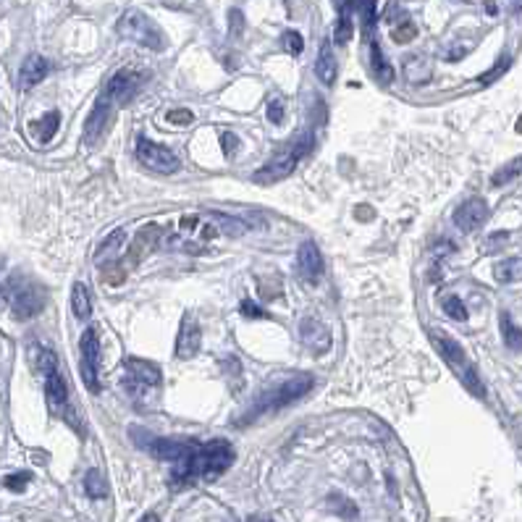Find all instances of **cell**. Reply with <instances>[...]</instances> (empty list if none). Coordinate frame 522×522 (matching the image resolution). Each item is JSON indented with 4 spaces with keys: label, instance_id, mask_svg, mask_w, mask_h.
<instances>
[{
    "label": "cell",
    "instance_id": "1",
    "mask_svg": "<svg viewBox=\"0 0 522 522\" xmlns=\"http://www.w3.org/2000/svg\"><path fill=\"white\" fill-rule=\"evenodd\" d=\"M234 462V449L229 441L215 439V441H189L187 454L173 462L171 478L176 486H187L192 481H215L220 473H226L229 465Z\"/></svg>",
    "mask_w": 522,
    "mask_h": 522
},
{
    "label": "cell",
    "instance_id": "2",
    "mask_svg": "<svg viewBox=\"0 0 522 522\" xmlns=\"http://www.w3.org/2000/svg\"><path fill=\"white\" fill-rule=\"evenodd\" d=\"M312 384H315L312 376H304V373L302 376L286 378V381H281L278 386H273L268 392H262L252 407L239 417V425H250V423H255V420H260V417L270 415V412H276V409L286 407V404H292V401L302 399L304 394L312 389Z\"/></svg>",
    "mask_w": 522,
    "mask_h": 522
},
{
    "label": "cell",
    "instance_id": "3",
    "mask_svg": "<svg viewBox=\"0 0 522 522\" xmlns=\"http://www.w3.org/2000/svg\"><path fill=\"white\" fill-rule=\"evenodd\" d=\"M428 336H431V344L436 347V352H439L441 357H444V362L449 365L451 373L462 381V386H465L470 394H475L478 399H483V396H486L483 381H481V376H478L475 365L470 362V357L465 354V349L457 344V339H451L446 331H439V328H433Z\"/></svg>",
    "mask_w": 522,
    "mask_h": 522
},
{
    "label": "cell",
    "instance_id": "4",
    "mask_svg": "<svg viewBox=\"0 0 522 522\" xmlns=\"http://www.w3.org/2000/svg\"><path fill=\"white\" fill-rule=\"evenodd\" d=\"M116 32L121 34L123 40L139 45V48H147V50L165 48V34L160 32V26L137 9L123 11L121 19H118V24H116Z\"/></svg>",
    "mask_w": 522,
    "mask_h": 522
},
{
    "label": "cell",
    "instance_id": "5",
    "mask_svg": "<svg viewBox=\"0 0 522 522\" xmlns=\"http://www.w3.org/2000/svg\"><path fill=\"white\" fill-rule=\"evenodd\" d=\"M220 234V229L213 223L208 215H197V213H187L176 220V231H171L165 237V245L181 247V250H195V247L210 242Z\"/></svg>",
    "mask_w": 522,
    "mask_h": 522
},
{
    "label": "cell",
    "instance_id": "6",
    "mask_svg": "<svg viewBox=\"0 0 522 522\" xmlns=\"http://www.w3.org/2000/svg\"><path fill=\"white\" fill-rule=\"evenodd\" d=\"M137 160L145 168H150V171L155 173H176L181 168V160L179 155L173 153L171 147L165 145H158V142H153V139L147 137H139L137 139Z\"/></svg>",
    "mask_w": 522,
    "mask_h": 522
},
{
    "label": "cell",
    "instance_id": "7",
    "mask_svg": "<svg viewBox=\"0 0 522 522\" xmlns=\"http://www.w3.org/2000/svg\"><path fill=\"white\" fill-rule=\"evenodd\" d=\"M79 370L87 392H100V339L95 328H87L79 342Z\"/></svg>",
    "mask_w": 522,
    "mask_h": 522
},
{
    "label": "cell",
    "instance_id": "8",
    "mask_svg": "<svg viewBox=\"0 0 522 522\" xmlns=\"http://www.w3.org/2000/svg\"><path fill=\"white\" fill-rule=\"evenodd\" d=\"M142 82H145V73H139L137 68H121V71H116L113 76L108 79L103 95H106L113 106H123V103H129V100L137 95Z\"/></svg>",
    "mask_w": 522,
    "mask_h": 522
},
{
    "label": "cell",
    "instance_id": "9",
    "mask_svg": "<svg viewBox=\"0 0 522 522\" xmlns=\"http://www.w3.org/2000/svg\"><path fill=\"white\" fill-rule=\"evenodd\" d=\"M300 163V158H297V153L292 150V145H286L278 155H273L268 160V163L262 165L260 171L255 173V181L257 184H276V181L286 179L289 173L294 171V165Z\"/></svg>",
    "mask_w": 522,
    "mask_h": 522
},
{
    "label": "cell",
    "instance_id": "10",
    "mask_svg": "<svg viewBox=\"0 0 522 522\" xmlns=\"http://www.w3.org/2000/svg\"><path fill=\"white\" fill-rule=\"evenodd\" d=\"M451 220H454V226H457L459 231H465V234H470V231H478L483 223L488 220V205H486V200H481V197L465 200V203H462L457 210H454Z\"/></svg>",
    "mask_w": 522,
    "mask_h": 522
},
{
    "label": "cell",
    "instance_id": "11",
    "mask_svg": "<svg viewBox=\"0 0 522 522\" xmlns=\"http://www.w3.org/2000/svg\"><path fill=\"white\" fill-rule=\"evenodd\" d=\"M111 111H113V103L100 92V98L95 100V108H92V113L87 116V123H84V145L92 147L98 145L100 137L106 134L108 129V121H111Z\"/></svg>",
    "mask_w": 522,
    "mask_h": 522
},
{
    "label": "cell",
    "instance_id": "12",
    "mask_svg": "<svg viewBox=\"0 0 522 522\" xmlns=\"http://www.w3.org/2000/svg\"><path fill=\"white\" fill-rule=\"evenodd\" d=\"M300 336H302L304 347L312 352V354H326L334 344V336H331V328L318 318H304L302 326H300Z\"/></svg>",
    "mask_w": 522,
    "mask_h": 522
},
{
    "label": "cell",
    "instance_id": "13",
    "mask_svg": "<svg viewBox=\"0 0 522 522\" xmlns=\"http://www.w3.org/2000/svg\"><path fill=\"white\" fill-rule=\"evenodd\" d=\"M297 273L304 284H318L323 276V257L315 242H302V247L297 250Z\"/></svg>",
    "mask_w": 522,
    "mask_h": 522
},
{
    "label": "cell",
    "instance_id": "14",
    "mask_svg": "<svg viewBox=\"0 0 522 522\" xmlns=\"http://www.w3.org/2000/svg\"><path fill=\"white\" fill-rule=\"evenodd\" d=\"M200 344H203V331H200V323L192 312H187L181 318V328H179V339H176V357L179 359H192L200 352Z\"/></svg>",
    "mask_w": 522,
    "mask_h": 522
},
{
    "label": "cell",
    "instance_id": "15",
    "mask_svg": "<svg viewBox=\"0 0 522 522\" xmlns=\"http://www.w3.org/2000/svg\"><path fill=\"white\" fill-rule=\"evenodd\" d=\"M123 370L129 373V378L139 381V384H147L158 389L160 381H163V373H160V367L155 362H150V359H139V357H126L123 359Z\"/></svg>",
    "mask_w": 522,
    "mask_h": 522
},
{
    "label": "cell",
    "instance_id": "16",
    "mask_svg": "<svg viewBox=\"0 0 522 522\" xmlns=\"http://www.w3.org/2000/svg\"><path fill=\"white\" fill-rule=\"evenodd\" d=\"M45 378V399H48L50 409L53 412H61L66 407V401H68V386H66V378L61 376V370H50Z\"/></svg>",
    "mask_w": 522,
    "mask_h": 522
},
{
    "label": "cell",
    "instance_id": "17",
    "mask_svg": "<svg viewBox=\"0 0 522 522\" xmlns=\"http://www.w3.org/2000/svg\"><path fill=\"white\" fill-rule=\"evenodd\" d=\"M50 73V63L42 56H29L21 63V71H19V87L21 90H32L34 84H40L45 76Z\"/></svg>",
    "mask_w": 522,
    "mask_h": 522
},
{
    "label": "cell",
    "instance_id": "18",
    "mask_svg": "<svg viewBox=\"0 0 522 522\" xmlns=\"http://www.w3.org/2000/svg\"><path fill=\"white\" fill-rule=\"evenodd\" d=\"M42 304H45V297H42V292H37L34 286H24V289H19V292L14 294V310H16V315L21 320L37 315V312L42 310Z\"/></svg>",
    "mask_w": 522,
    "mask_h": 522
},
{
    "label": "cell",
    "instance_id": "19",
    "mask_svg": "<svg viewBox=\"0 0 522 522\" xmlns=\"http://www.w3.org/2000/svg\"><path fill=\"white\" fill-rule=\"evenodd\" d=\"M336 73H339V63H336L334 48H331V42H323V48L318 53V61H315V76L326 87H334Z\"/></svg>",
    "mask_w": 522,
    "mask_h": 522
},
{
    "label": "cell",
    "instance_id": "20",
    "mask_svg": "<svg viewBox=\"0 0 522 522\" xmlns=\"http://www.w3.org/2000/svg\"><path fill=\"white\" fill-rule=\"evenodd\" d=\"M160 239H163V234H160V229H158L155 223H153V226H145V229L134 237V242H131V255H134V257L150 255L158 245H160Z\"/></svg>",
    "mask_w": 522,
    "mask_h": 522
},
{
    "label": "cell",
    "instance_id": "21",
    "mask_svg": "<svg viewBox=\"0 0 522 522\" xmlns=\"http://www.w3.org/2000/svg\"><path fill=\"white\" fill-rule=\"evenodd\" d=\"M58 126H61V113L58 111H48V113L42 116L40 121L29 123V129H32V134L37 137V142H50V139L56 137Z\"/></svg>",
    "mask_w": 522,
    "mask_h": 522
},
{
    "label": "cell",
    "instance_id": "22",
    "mask_svg": "<svg viewBox=\"0 0 522 522\" xmlns=\"http://www.w3.org/2000/svg\"><path fill=\"white\" fill-rule=\"evenodd\" d=\"M493 278L498 284H514L522 281V257H506L493 265Z\"/></svg>",
    "mask_w": 522,
    "mask_h": 522
},
{
    "label": "cell",
    "instance_id": "23",
    "mask_svg": "<svg viewBox=\"0 0 522 522\" xmlns=\"http://www.w3.org/2000/svg\"><path fill=\"white\" fill-rule=\"evenodd\" d=\"M370 66H373V73L381 84H392L394 82V68L389 66V61L381 53V45L378 42H370Z\"/></svg>",
    "mask_w": 522,
    "mask_h": 522
},
{
    "label": "cell",
    "instance_id": "24",
    "mask_svg": "<svg viewBox=\"0 0 522 522\" xmlns=\"http://www.w3.org/2000/svg\"><path fill=\"white\" fill-rule=\"evenodd\" d=\"M71 310L79 320H87L92 315V300H90V289L84 284H73L71 289Z\"/></svg>",
    "mask_w": 522,
    "mask_h": 522
},
{
    "label": "cell",
    "instance_id": "25",
    "mask_svg": "<svg viewBox=\"0 0 522 522\" xmlns=\"http://www.w3.org/2000/svg\"><path fill=\"white\" fill-rule=\"evenodd\" d=\"M404 73H407V79L412 84L425 82V79L431 76V63H428V58H423V56L404 58Z\"/></svg>",
    "mask_w": 522,
    "mask_h": 522
},
{
    "label": "cell",
    "instance_id": "26",
    "mask_svg": "<svg viewBox=\"0 0 522 522\" xmlns=\"http://www.w3.org/2000/svg\"><path fill=\"white\" fill-rule=\"evenodd\" d=\"M498 326H501V336H504V344L509 349H522V328L512 320L509 312H501L498 315Z\"/></svg>",
    "mask_w": 522,
    "mask_h": 522
},
{
    "label": "cell",
    "instance_id": "27",
    "mask_svg": "<svg viewBox=\"0 0 522 522\" xmlns=\"http://www.w3.org/2000/svg\"><path fill=\"white\" fill-rule=\"evenodd\" d=\"M123 242H126V231L123 229H116L113 234H108L106 239H103V245L98 247V262H103L108 257V260H113L116 255L121 252Z\"/></svg>",
    "mask_w": 522,
    "mask_h": 522
},
{
    "label": "cell",
    "instance_id": "28",
    "mask_svg": "<svg viewBox=\"0 0 522 522\" xmlns=\"http://www.w3.org/2000/svg\"><path fill=\"white\" fill-rule=\"evenodd\" d=\"M517 176H522V155H517L514 160H509L506 165H501V168L491 176V184H493V187H504V184L514 181Z\"/></svg>",
    "mask_w": 522,
    "mask_h": 522
},
{
    "label": "cell",
    "instance_id": "29",
    "mask_svg": "<svg viewBox=\"0 0 522 522\" xmlns=\"http://www.w3.org/2000/svg\"><path fill=\"white\" fill-rule=\"evenodd\" d=\"M84 491H87V496H92V498H103L108 493L106 478H103L98 470H90V473L84 475Z\"/></svg>",
    "mask_w": 522,
    "mask_h": 522
},
{
    "label": "cell",
    "instance_id": "30",
    "mask_svg": "<svg viewBox=\"0 0 522 522\" xmlns=\"http://www.w3.org/2000/svg\"><path fill=\"white\" fill-rule=\"evenodd\" d=\"M123 392L129 394L134 401H147L153 399V386L147 384H139V381H134V378H123Z\"/></svg>",
    "mask_w": 522,
    "mask_h": 522
},
{
    "label": "cell",
    "instance_id": "31",
    "mask_svg": "<svg viewBox=\"0 0 522 522\" xmlns=\"http://www.w3.org/2000/svg\"><path fill=\"white\" fill-rule=\"evenodd\" d=\"M328 504H331V509H334V512H339L344 517V520H354V517H357V504H354V501H349V498L347 496H342V493H339V496H331L328 498Z\"/></svg>",
    "mask_w": 522,
    "mask_h": 522
},
{
    "label": "cell",
    "instance_id": "32",
    "mask_svg": "<svg viewBox=\"0 0 522 522\" xmlns=\"http://www.w3.org/2000/svg\"><path fill=\"white\" fill-rule=\"evenodd\" d=\"M444 312H446L451 320H467V307L457 294H446V297H444Z\"/></svg>",
    "mask_w": 522,
    "mask_h": 522
},
{
    "label": "cell",
    "instance_id": "33",
    "mask_svg": "<svg viewBox=\"0 0 522 522\" xmlns=\"http://www.w3.org/2000/svg\"><path fill=\"white\" fill-rule=\"evenodd\" d=\"M352 34H354V26H352L349 14H342V16H339V21H336L334 42H336V45H347V42L352 40Z\"/></svg>",
    "mask_w": 522,
    "mask_h": 522
},
{
    "label": "cell",
    "instance_id": "34",
    "mask_svg": "<svg viewBox=\"0 0 522 522\" xmlns=\"http://www.w3.org/2000/svg\"><path fill=\"white\" fill-rule=\"evenodd\" d=\"M417 34V26L412 24V21H404V24L394 26L392 29V40L396 42V45H404V42H412Z\"/></svg>",
    "mask_w": 522,
    "mask_h": 522
},
{
    "label": "cell",
    "instance_id": "35",
    "mask_svg": "<svg viewBox=\"0 0 522 522\" xmlns=\"http://www.w3.org/2000/svg\"><path fill=\"white\" fill-rule=\"evenodd\" d=\"M281 45H284V50L289 53V56H300V53L304 50L302 34H297V32H284V37H281Z\"/></svg>",
    "mask_w": 522,
    "mask_h": 522
},
{
    "label": "cell",
    "instance_id": "36",
    "mask_svg": "<svg viewBox=\"0 0 522 522\" xmlns=\"http://www.w3.org/2000/svg\"><path fill=\"white\" fill-rule=\"evenodd\" d=\"M265 113H268V121L270 123H284V116H286V106H284V100L281 98H270L268 100V111H265Z\"/></svg>",
    "mask_w": 522,
    "mask_h": 522
},
{
    "label": "cell",
    "instance_id": "37",
    "mask_svg": "<svg viewBox=\"0 0 522 522\" xmlns=\"http://www.w3.org/2000/svg\"><path fill=\"white\" fill-rule=\"evenodd\" d=\"M239 310H242V315H245V318H257V320L270 318L268 312L262 310V307H260V304H257V302H252V300H242V304H239Z\"/></svg>",
    "mask_w": 522,
    "mask_h": 522
},
{
    "label": "cell",
    "instance_id": "38",
    "mask_svg": "<svg viewBox=\"0 0 522 522\" xmlns=\"http://www.w3.org/2000/svg\"><path fill=\"white\" fill-rule=\"evenodd\" d=\"M29 481H32V475H29V473H19V475H9V478L3 481V486H6L9 491H16V493H21Z\"/></svg>",
    "mask_w": 522,
    "mask_h": 522
},
{
    "label": "cell",
    "instance_id": "39",
    "mask_svg": "<svg viewBox=\"0 0 522 522\" xmlns=\"http://www.w3.org/2000/svg\"><path fill=\"white\" fill-rule=\"evenodd\" d=\"M506 68H509V58H501V61H498V63H496V68H491L488 73H483V76H481V84L496 82V79L506 71Z\"/></svg>",
    "mask_w": 522,
    "mask_h": 522
},
{
    "label": "cell",
    "instance_id": "40",
    "mask_svg": "<svg viewBox=\"0 0 522 522\" xmlns=\"http://www.w3.org/2000/svg\"><path fill=\"white\" fill-rule=\"evenodd\" d=\"M223 370H226V376L229 378H242V365H239V359L237 357H226L223 359Z\"/></svg>",
    "mask_w": 522,
    "mask_h": 522
},
{
    "label": "cell",
    "instance_id": "41",
    "mask_svg": "<svg viewBox=\"0 0 522 522\" xmlns=\"http://www.w3.org/2000/svg\"><path fill=\"white\" fill-rule=\"evenodd\" d=\"M165 118L171 123H192V111H171Z\"/></svg>",
    "mask_w": 522,
    "mask_h": 522
},
{
    "label": "cell",
    "instance_id": "42",
    "mask_svg": "<svg viewBox=\"0 0 522 522\" xmlns=\"http://www.w3.org/2000/svg\"><path fill=\"white\" fill-rule=\"evenodd\" d=\"M242 32V11H231V34Z\"/></svg>",
    "mask_w": 522,
    "mask_h": 522
},
{
    "label": "cell",
    "instance_id": "43",
    "mask_svg": "<svg viewBox=\"0 0 522 522\" xmlns=\"http://www.w3.org/2000/svg\"><path fill=\"white\" fill-rule=\"evenodd\" d=\"M223 147H226L223 153H226V155H231V153L237 150V137H231L229 131H226V134H223Z\"/></svg>",
    "mask_w": 522,
    "mask_h": 522
},
{
    "label": "cell",
    "instance_id": "44",
    "mask_svg": "<svg viewBox=\"0 0 522 522\" xmlns=\"http://www.w3.org/2000/svg\"><path fill=\"white\" fill-rule=\"evenodd\" d=\"M506 239H509V237H506L504 231H498V237H493V239H491V242H488V245H486V247H483V250H496V247H501V245H504Z\"/></svg>",
    "mask_w": 522,
    "mask_h": 522
},
{
    "label": "cell",
    "instance_id": "45",
    "mask_svg": "<svg viewBox=\"0 0 522 522\" xmlns=\"http://www.w3.org/2000/svg\"><path fill=\"white\" fill-rule=\"evenodd\" d=\"M139 522H158V514H153V512H147L145 517H142V520Z\"/></svg>",
    "mask_w": 522,
    "mask_h": 522
},
{
    "label": "cell",
    "instance_id": "46",
    "mask_svg": "<svg viewBox=\"0 0 522 522\" xmlns=\"http://www.w3.org/2000/svg\"><path fill=\"white\" fill-rule=\"evenodd\" d=\"M9 302V294H6V289H3V286H0V307H3V304Z\"/></svg>",
    "mask_w": 522,
    "mask_h": 522
},
{
    "label": "cell",
    "instance_id": "47",
    "mask_svg": "<svg viewBox=\"0 0 522 522\" xmlns=\"http://www.w3.org/2000/svg\"><path fill=\"white\" fill-rule=\"evenodd\" d=\"M250 522H273V520H265V517H252Z\"/></svg>",
    "mask_w": 522,
    "mask_h": 522
},
{
    "label": "cell",
    "instance_id": "48",
    "mask_svg": "<svg viewBox=\"0 0 522 522\" xmlns=\"http://www.w3.org/2000/svg\"><path fill=\"white\" fill-rule=\"evenodd\" d=\"M517 131H522V118H520V123H517Z\"/></svg>",
    "mask_w": 522,
    "mask_h": 522
},
{
    "label": "cell",
    "instance_id": "49",
    "mask_svg": "<svg viewBox=\"0 0 522 522\" xmlns=\"http://www.w3.org/2000/svg\"><path fill=\"white\" fill-rule=\"evenodd\" d=\"M514 6H522V0H514Z\"/></svg>",
    "mask_w": 522,
    "mask_h": 522
}]
</instances>
